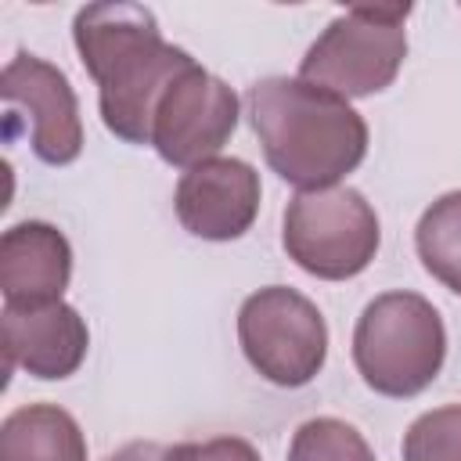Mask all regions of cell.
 <instances>
[{
	"mask_svg": "<svg viewBox=\"0 0 461 461\" xmlns=\"http://www.w3.org/2000/svg\"><path fill=\"white\" fill-rule=\"evenodd\" d=\"M0 321H4V349L11 367H22L40 382H61L83 367L90 349V328L83 313L65 299L43 306L4 303Z\"/></svg>",
	"mask_w": 461,
	"mask_h": 461,
	"instance_id": "10",
	"label": "cell"
},
{
	"mask_svg": "<svg viewBox=\"0 0 461 461\" xmlns=\"http://www.w3.org/2000/svg\"><path fill=\"white\" fill-rule=\"evenodd\" d=\"M0 461H86V436L65 407L25 403L0 425Z\"/></svg>",
	"mask_w": 461,
	"mask_h": 461,
	"instance_id": "12",
	"label": "cell"
},
{
	"mask_svg": "<svg viewBox=\"0 0 461 461\" xmlns=\"http://www.w3.org/2000/svg\"><path fill=\"white\" fill-rule=\"evenodd\" d=\"M72 43L86 76L97 83L104 130L126 144H151L158 97L194 58L162 40L158 18L148 7L126 0L79 7Z\"/></svg>",
	"mask_w": 461,
	"mask_h": 461,
	"instance_id": "1",
	"label": "cell"
},
{
	"mask_svg": "<svg viewBox=\"0 0 461 461\" xmlns=\"http://www.w3.org/2000/svg\"><path fill=\"white\" fill-rule=\"evenodd\" d=\"M263 184L245 158H209L187 169L173 191L176 220L202 241H234L252 230L259 216Z\"/></svg>",
	"mask_w": 461,
	"mask_h": 461,
	"instance_id": "9",
	"label": "cell"
},
{
	"mask_svg": "<svg viewBox=\"0 0 461 461\" xmlns=\"http://www.w3.org/2000/svg\"><path fill=\"white\" fill-rule=\"evenodd\" d=\"M72 281V245L47 220H22L0 234V292L7 306L58 303Z\"/></svg>",
	"mask_w": 461,
	"mask_h": 461,
	"instance_id": "11",
	"label": "cell"
},
{
	"mask_svg": "<svg viewBox=\"0 0 461 461\" xmlns=\"http://www.w3.org/2000/svg\"><path fill=\"white\" fill-rule=\"evenodd\" d=\"M403 461H461V403L418 414L403 432Z\"/></svg>",
	"mask_w": 461,
	"mask_h": 461,
	"instance_id": "15",
	"label": "cell"
},
{
	"mask_svg": "<svg viewBox=\"0 0 461 461\" xmlns=\"http://www.w3.org/2000/svg\"><path fill=\"white\" fill-rule=\"evenodd\" d=\"M104 461H194V443H158V439H130L112 450Z\"/></svg>",
	"mask_w": 461,
	"mask_h": 461,
	"instance_id": "16",
	"label": "cell"
},
{
	"mask_svg": "<svg viewBox=\"0 0 461 461\" xmlns=\"http://www.w3.org/2000/svg\"><path fill=\"white\" fill-rule=\"evenodd\" d=\"M238 94L194 61L158 97L151 119V148L166 166L187 173L220 155V148L238 130Z\"/></svg>",
	"mask_w": 461,
	"mask_h": 461,
	"instance_id": "7",
	"label": "cell"
},
{
	"mask_svg": "<svg viewBox=\"0 0 461 461\" xmlns=\"http://www.w3.org/2000/svg\"><path fill=\"white\" fill-rule=\"evenodd\" d=\"M245 101L267 166L299 191L339 187L367 155L364 115L317 83L267 76L249 86Z\"/></svg>",
	"mask_w": 461,
	"mask_h": 461,
	"instance_id": "2",
	"label": "cell"
},
{
	"mask_svg": "<svg viewBox=\"0 0 461 461\" xmlns=\"http://www.w3.org/2000/svg\"><path fill=\"white\" fill-rule=\"evenodd\" d=\"M0 97L7 119H25L29 148L47 166H68L83 151V119L68 76L36 58L14 54L0 72Z\"/></svg>",
	"mask_w": 461,
	"mask_h": 461,
	"instance_id": "8",
	"label": "cell"
},
{
	"mask_svg": "<svg viewBox=\"0 0 461 461\" xmlns=\"http://www.w3.org/2000/svg\"><path fill=\"white\" fill-rule=\"evenodd\" d=\"M238 342L252 371L281 389L310 385L328 360L324 313L288 285H267L245 295L238 310Z\"/></svg>",
	"mask_w": 461,
	"mask_h": 461,
	"instance_id": "6",
	"label": "cell"
},
{
	"mask_svg": "<svg viewBox=\"0 0 461 461\" xmlns=\"http://www.w3.org/2000/svg\"><path fill=\"white\" fill-rule=\"evenodd\" d=\"M411 4H360L328 22L299 61V79L339 97H371L393 86L407 61Z\"/></svg>",
	"mask_w": 461,
	"mask_h": 461,
	"instance_id": "4",
	"label": "cell"
},
{
	"mask_svg": "<svg viewBox=\"0 0 461 461\" xmlns=\"http://www.w3.org/2000/svg\"><path fill=\"white\" fill-rule=\"evenodd\" d=\"M281 245L310 277L349 281L375 263L382 223L357 187L339 184L324 191H299L285 209Z\"/></svg>",
	"mask_w": 461,
	"mask_h": 461,
	"instance_id": "5",
	"label": "cell"
},
{
	"mask_svg": "<svg viewBox=\"0 0 461 461\" xmlns=\"http://www.w3.org/2000/svg\"><path fill=\"white\" fill-rule=\"evenodd\" d=\"M447 360L439 310L418 292L375 295L353 328V364L364 385L389 400L425 393Z\"/></svg>",
	"mask_w": 461,
	"mask_h": 461,
	"instance_id": "3",
	"label": "cell"
},
{
	"mask_svg": "<svg viewBox=\"0 0 461 461\" xmlns=\"http://www.w3.org/2000/svg\"><path fill=\"white\" fill-rule=\"evenodd\" d=\"M194 461H263V457L241 436H216V439L194 443Z\"/></svg>",
	"mask_w": 461,
	"mask_h": 461,
	"instance_id": "17",
	"label": "cell"
},
{
	"mask_svg": "<svg viewBox=\"0 0 461 461\" xmlns=\"http://www.w3.org/2000/svg\"><path fill=\"white\" fill-rule=\"evenodd\" d=\"M288 461H375L364 432L342 418H310L295 429Z\"/></svg>",
	"mask_w": 461,
	"mask_h": 461,
	"instance_id": "14",
	"label": "cell"
},
{
	"mask_svg": "<svg viewBox=\"0 0 461 461\" xmlns=\"http://www.w3.org/2000/svg\"><path fill=\"white\" fill-rule=\"evenodd\" d=\"M421 267L454 295H461V191L439 194L414 227Z\"/></svg>",
	"mask_w": 461,
	"mask_h": 461,
	"instance_id": "13",
	"label": "cell"
}]
</instances>
